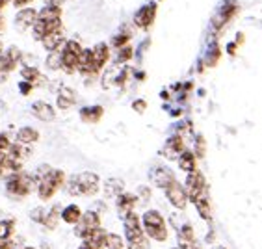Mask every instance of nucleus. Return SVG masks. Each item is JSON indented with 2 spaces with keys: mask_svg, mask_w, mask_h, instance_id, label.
<instances>
[{
  "mask_svg": "<svg viewBox=\"0 0 262 249\" xmlns=\"http://www.w3.org/2000/svg\"><path fill=\"white\" fill-rule=\"evenodd\" d=\"M61 216V210H60V205H56L52 207L49 212H45V218H43V225H47L49 229H54L56 225H58V219Z\"/></svg>",
  "mask_w": 262,
  "mask_h": 249,
  "instance_id": "nucleus-26",
  "label": "nucleus"
},
{
  "mask_svg": "<svg viewBox=\"0 0 262 249\" xmlns=\"http://www.w3.org/2000/svg\"><path fill=\"white\" fill-rule=\"evenodd\" d=\"M82 45L78 41L71 39L66 41V47H63V51H61V67H63V71L66 73H75L78 69V58L82 54Z\"/></svg>",
  "mask_w": 262,
  "mask_h": 249,
  "instance_id": "nucleus-6",
  "label": "nucleus"
},
{
  "mask_svg": "<svg viewBox=\"0 0 262 249\" xmlns=\"http://www.w3.org/2000/svg\"><path fill=\"white\" fill-rule=\"evenodd\" d=\"M49 4L58 6V8H61V4H63V0H49Z\"/></svg>",
  "mask_w": 262,
  "mask_h": 249,
  "instance_id": "nucleus-45",
  "label": "nucleus"
},
{
  "mask_svg": "<svg viewBox=\"0 0 262 249\" xmlns=\"http://www.w3.org/2000/svg\"><path fill=\"white\" fill-rule=\"evenodd\" d=\"M141 227H143V233L149 238L157 240V242H164L167 238V229L166 223H164V218L157 210H147L143 214V225Z\"/></svg>",
  "mask_w": 262,
  "mask_h": 249,
  "instance_id": "nucleus-2",
  "label": "nucleus"
},
{
  "mask_svg": "<svg viewBox=\"0 0 262 249\" xmlns=\"http://www.w3.org/2000/svg\"><path fill=\"white\" fill-rule=\"evenodd\" d=\"M80 209L76 207V205H69L67 209H63V212H61V218H63V221L69 225H76L78 221H80Z\"/></svg>",
  "mask_w": 262,
  "mask_h": 249,
  "instance_id": "nucleus-23",
  "label": "nucleus"
},
{
  "mask_svg": "<svg viewBox=\"0 0 262 249\" xmlns=\"http://www.w3.org/2000/svg\"><path fill=\"white\" fill-rule=\"evenodd\" d=\"M43 45H45L47 51H60V47L61 43H63V28H60V30H56V32H51V34H47L45 37H43Z\"/></svg>",
  "mask_w": 262,
  "mask_h": 249,
  "instance_id": "nucleus-15",
  "label": "nucleus"
},
{
  "mask_svg": "<svg viewBox=\"0 0 262 249\" xmlns=\"http://www.w3.org/2000/svg\"><path fill=\"white\" fill-rule=\"evenodd\" d=\"M184 190L188 193V199H192L193 203H195L197 199H207V180L203 177V173H199L197 169L188 173Z\"/></svg>",
  "mask_w": 262,
  "mask_h": 249,
  "instance_id": "nucleus-7",
  "label": "nucleus"
},
{
  "mask_svg": "<svg viewBox=\"0 0 262 249\" xmlns=\"http://www.w3.org/2000/svg\"><path fill=\"white\" fill-rule=\"evenodd\" d=\"M179 238H181L182 242H193V240H195V234H193L192 225H184L181 229V233H179Z\"/></svg>",
  "mask_w": 262,
  "mask_h": 249,
  "instance_id": "nucleus-34",
  "label": "nucleus"
},
{
  "mask_svg": "<svg viewBox=\"0 0 262 249\" xmlns=\"http://www.w3.org/2000/svg\"><path fill=\"white\" fill-rule=\"evenodd\" d=\"M220 56H222V51H220V47L214 43V45L210 47V51H208V56H207V63L208 65H216L217 60H220Z\"/></svg>",
  "mask_w": 262,
  "mask_h": 249,
  "instance_id": "nucleus-33",
  "label": "nucleus"
},
{
  "mask_svg": "<svg viewBox=\"0 0 262 249\" xmlns=\"http://www.w3.org/2000/svg\"><path fill=\"white\" fill-rule=\"evenodd\" d=\"M32 218H34L35 221H41V223H43V218H45V210H43V209H37L34 214H32Z\"/></svg>",
  "mask_w": 262,
  "mask_h": 249,
  "instance_id": "nucleus-43",
  "label": "nucleus"
},
{
  "mask_svg": "<svg viewBox=\"0 0 262 249\" xmlns=\"http://www.w3.org/2000/svg\"><path fill=\"white\" fill-rule=\"evenodd\" d=\"M104 240H106V231H102L101 227H99V229H95L88 236L84 244L91 245L93 249H101V247H104Z\"/></svg>",
  "mask_w": 262,
  "mask_h": 249,
  "instance_id": "nucleus-22",
  "label": "nucleus"
},
{
  "mask_svg": "<svg viewBox=\"0 0 262 249\" xmlns=\"http://www.w3.org/2000/svg\"><path fill=\"white\" fill-rule=\"evenodd\" d=\"M11 147L10 143V138L6 136V134H0V151H4V153H8Z\"/></svg>",
  "mask_w": 262,
  "mask_h": 249,
  "instance_id": "nucleus-39",
  "label": "nucleus"
},
{
  "mask_svg": "<svg viewBox=\"0 0 262 249\" xmlns=\"http://www.w3.org/2000/svg\"><path fill=\"white\" fill-rule=\"evenodd\" d=\"M108 58H110V51H108V45H106V43H99V45L91 51V60H93V67H95L97 73L106 65Z\"/></svg>",
  "mask_w": 262,
  "mask_h": 249,
  "instance_id": "nucleus-12",
  "label": "nucleus"
},
{
  "mask_svg": "<svg viewBox=\"0 0 262 249\" xmlns=\"http://www.w3.org/2000/svg\"><path fill=\"white\" fill-rule=\"evenodd\" d=\"M47 65H49V69H60L61 67V52L60 51L51 52V56L47 58Z\"/></svg>",
  "mask_w": 262,
  "mask_h": 249,
  "instance_id": "nucleus-32",
  "label": "nucleus"
},
{
  "mask_svg": "<svg viewBox=\"0 0 262 249\" xmlns=\"http://www.w3.org/2000/svg\"><path fill=\"white\" fill-rule=\"evenodd\" d=\"M19 87H20V92H23V95H28V93L32 92V87H34V86H32L30 82H20Z\"/></svg>",
  "mask_w": 262,
  "mask_h": 249,
  "instance_id": "nucleus-42",
  "label": "nucleus"
},
{
  "mask_svg": "<svg viewBox=\"0 0 262 249\" xmlns=\"http://www.w3.org/2000/svg\"><path fill=\"white\" fill-rule=\"evenodd\" d=\"M17 26L19 28H28V26H34L35 22H37V11L32 10V8H26V10H20L19 13H17V19H15Z\"/></svg>",
  "mask_w": 262,
  "mask_h": 249,
  "instance_id": "nucleus-14",
  "label": "nucleus"
},
{
  "mask_svg": "<svg viewBox=\"0 0 262 249\" xmlns=\"http://www.w3.org/2000/svg\"><path fill=\"white\" fill-rule=\"evenodd\" d=\"M195 153H197V156H203V154H205V140H203V136L195 138Z\"/></svg>",
  "mask_w": 262,
  "mask_h": 249,
  "instance_id": "nucleus-38",
  "label": "nucleus"
},
{
  "mask_svg": "<svg viewBox=\"0 0 262 249\" xmlns=\"http://www.w3.org/2000/svg\"><path fill=\"white\" fill-rule=\"evenodd\" d=\"M123 186H125V184H123L121 178H110V180L106 183L104 190L108 195H117V197H119L123 193Z\"/></svg>",
  "mask_w": 262,
  "mask_h": 249,
  "instance_id": "nucleus-27",
  "label": "nucleus"
},
{
  "mask_svg": "<svg viewBox=\"0 0 262 249\" xmlns=\"http://www.w3.org/2000/svg\"><path fill=\"white\" fill-rule=\"evenodd\" d=\"M0 52H2V41H0Z\"/></svg>",
  "mask_w": 262,
  "mask_h": 249,
  "instance_id": "nucleus-51",
  "label": "nucleus"
},
{
  "mask_svg": "<svg viewBox=\"0 0 262 249\" xmlns=\"http://www.w3.org/2000/svg\"><path fill=\"white\" fill-rule=\"evenodd\" d=\"M80 117H82V121H86V123H97L102 117V108L101 106L82 108Z\"/></svg>",
  "mask_w": 262,
  "mask_h": 249,
  "instance_id": "nucleus-24",
  "label": "nucleus"
},
{
  "mask_svg": "<svg viewBox=\"0 0 262 249\" xmlns=\"http://www.w3.org/2000/svg\"><path fill=\"white\" fill-rule=\"evenodd\" d=\"M134 207H136V197L132 193H121L117 197V210L121 216H126V214L134 212Z\"/></svg>",
  "mask_w": 262,
  "mask_h": 249,
  "instance_id": "nucleus-17",
  "label": "nucleus"
},
{
  "mask_svg": "<svg viewBox=\"0 0 262 249\" xmlns=\"http://www.w3.org/2000/svg\"><path fill=\"white\" fill-rule=\"evenodd\" d=\"M132 58V47H123V49H119V52H117V63H123V61L130 60Z\"/></svg>",
  "mask_w": 262,
  "mask_h": 249,
  "instance_id": "nucleus-36",
  "label": "nucleus"
},
{
  "mask_svg": "<svg viewBox=\"0 0 262 249\" xmlns=\"http://www.w3.org/2000/svg\"><path fill=\"white\" fill-rule=\"evenodd\" d=\"M10 233H11V223H10V221L0 223V238H10Z\"/></svg>",
  "mask_w": 262,
  "mask_h": 249,
  "instance_id": "nucleus-37",
  "label": "nucleus"
},
{
  "mask_svg": "<svg viewBox=\"0 0 262 249\" xmlns=\"http://www.w3.org/2000/svg\"><path fill=\"white\" fill-rule=\"evenodd\" d=\"M6 54L11 58V60L15 61V63H19V60H20V51L17 49V47H11V49H8L6 51Z\"/></svg>",
  "mask_w": 262,
  "mask_h": 249,
  "instance_id": "nucleus-40",
  "label": "nucleus"
},
{
  "mask_svg": "<svg viewBox=\"0 0 262 249\" xmlns=\"http://www.w3.org/2000/svg\"><path fill=\"white\" fill-rule=\"evenodd\" d=\"M20 77L25 78V82H30L32 86H34L37 80H41V75L35 67H25V69L20 71Z\"/></svg>",
  "mask_w": 262,
  "mask_h": 249,
  "instance_id": "nucleus-28",
  "label": "nucleus"
},
{
  "mask_svg": "<svg viewBox=\"0 0 262 249\" xmlns=\"http://www.w3.org/2000/svg\"><path fill=\"white\" fill-rule=\"evenodd\" d=\"M132 108H134V110H136V112H140V114H143L145 112V108H147V102L145 101H134V104H132Z\"/></svg>",
  "mask_w": 262,
  "mask_h": 249,
  "instance_id": "nucleus-41",
  "label": "nucleus"
},
{
  "mask_svg": "<svg viewBox=\"0 0 262 249\" xmlns=\"http://www.w3.org/2000/svg\"><path fill=\"white\" fill-rule=\"evenodd\" d=\"M195 209H197V212H199V216H201L203 219H210L212 214H210V207H208L207 199H197Z\"/></svg>",
  "mask_w": 262,
  "mask_h": 249,
  "instance_id": "nucleus-31",
  "label": "nucleus"
},
{
  "mask_svg": "<svg viewBox=\"0 0 262 249\" xmlns=\"http://www.w3.org/2000/svg\"><path fill=\"white\" fill-rule=\"evenodd\" d=\"M151 178H152V183L157 184V186H160V188H164V190H166L171 183H175V180H177L175 175H173V173L169 171L167 168H157V169H152Z\"/></svg>",
  "mask_w": 262,
  "mask_h": 249,
  "instance_id": "nucleus-13",
  "label": "nucleus"
},
{
  "mask_svg": "<svg viewBox=\"0 0 262 249\" xmlns=\"http://www.w3.org/2000/svg\"><path fill=\"white\" fill-rule=\"evenodd\" d=\"M37 20L43 22H54V20H61V8L52 4H47L43 10L37 11Z\"/></svg>",
  "mask_w": 262,
  "mask_h": 249,
  "instance_id": "nucleus-16",
  "label": "nucleus"
},
{
  "mask_svg": "<svg viewBox=\"0 0 262 249\" xmlns=\"http://www.w3.org/2000/svg\"><path fill=\"white\" fill-rule=\"evenodd\" d=\"M179 166H181L182 171H186V173L195 171V168H197L195 154L190 153V151H184V153H182L181 156H179Z\"/></svg>",
  "mask_w": 262,
  "mask_h": 249,
  "instance_id": "nucleus-21",
  "label": "nucleus"
},
{
  "mask_svg": "<svg viewBox=\"0 0 262 249\" xmlns=\"http://www.w3.org/2000/svg\"><path fill=\"white\" fill-rule=\"evenodd\" d=\"M39 140V132L32 127H23L17 132V142L23 143V145H28V143H34Z\"/></svg>",
  "mask_w": 262,
  "mask_h": 249,
  "instance_id": "nucleus-20",
  "label": "nucleus"
},
{
  "mask_svg": "<svg viewBox=\"0 0 262 249\" xmlns=\"http://www.w3.org/2000/svg\"><path fill=\"white\" fill-rule=\"evenodd\" d=\"M104 245L108 249H123V238L119 234H106Z\"/></svg>",
  "mask_w": 262,
  "mask_h": 249,
  "instance_id": "nucleus-30",
  "label": "nucleus"
},
{
  "mask_svg": "<svg viewBox=\"0 0 262 249\" xmlns=\"http://www.w3.org/2000/svg\"><path fill=\"white\" fill-rule=\"evenodd\" d=\"M15 65H17V63L11 60L8 54H0V75H2V77H4L6 73L13 71V69H15Z\"/></svg>",
  "mask_w": 262,
  "mask_h": 249,
  "instance_id": "nucleus-29",
  "label": "nucleus"
},
{
  "mask_svg": "<svg viewBox=\"0 0 262 249\" xmlns=\"http://www.w3.org/2000/svg\"><path fill=\"white\" fill-rule=\"evenodd\" d=\"M6 154H8V153H4V151H0V166H2V164H4V160H6Z\"/></svg>",
  "mask_w": 262,
  "mask_h": 249,
  "instance_id": "nucleus-46",
  "label": "nucleus"
},
{
  "mask_svg": "<svg viewBox=\"0 0 262 249\" xmlns=\"http://www.w3.org/2000/svg\"><path fill=\"white\" fill-rule=\"evenodd\" d=\"M75 104V93L71 92L69 87H61L60 95H58V106L61 110H69Z\"/></svg>",
  "mask_w": 262,
  "mask_h": 249,
  "instance_id": "nucleus-25",
  "label": "nucleus"
},
{
  "mask_svg": "<svg viewBox=\"0 0 262 249\" xmlns=\"http://www.w3.org/2000/svg\"><path fill=\"white\" fill-rule=\"evenodd\" d=\"M32 112L41 121H52L54 119V108L51 104H47V102H35L34 106H32Z\"/></svg>",
  "mask_w": 262,
  "mask_h": 249,
  "instance_id": "nucleus-19",
  "label": "nucleus"
},
{
  "mask_svg": "<svg viewBox=\"0 0 262 249\" xmlns=\"http://www.w3.org/2000/svg\"><path fill=\"white\" fill-rule=\"evenodd\" d=\"M66 180V175L60 169H51L47 173V177L39 178L37 180V190H39V197L41 199H49L54 195V192L60 188Z\"/></svg>",
  "mask_w": 262,
  "mask_h": 249,
  "instance_id": "nucleus-4",
  "label": "nucleus"
},
{
  "mask_svg": "<svg viewBox=\"0 0 262 249\" xmlns=\"http://www.w3.org/2000/svg\"><path fill=\"white\" fill-rule=\"evenodd\" d=\"M80 249H93V247H91V245H88V244H84V245H82Z\"/></svg>",
  "mask_w": 262,
  "mask_h": 249,
  "instance_id": "nucleus-50",
  "label": "nucleus"
},
{
  "mask_svg": "<svg viewBox=\"0 0 262 249\" xmlns=\"http://www.w3.org/2000/svg\"><path fill=\"white\" fill-rule=\"evenodd\" d=\"M155 15H157V4L151 2V4H145L143 8L136 11V15H134V22L136 26L140 28H149L152 25V20H155Z\"/></svg>",
  "mask_w": 262,
  "mask_h": 249,
  "instance_id": "nucleus-11",
  "label": "nucleus"
},
{
  "mask_svg": "<svg viewBox=\"0 0 262 249\" xmlns=\"http://www.w3.org/2000/svg\"><path fill=\"white\" fill-rule=\"evenodd\" d=\"M32 0H13V6L15 8H25L26 4H30Z\"/></svg>",
  "mask_w": 262,
  "mask_h": 249,
  "instance_id": "nucleus-44",
  "label": "nucleus"
},
{
  "mask_svg": "<svg viewBox=\"0 0 262 249\" xmlns=\"http://www.w3.org/2000/svg\"><path fill=\"white\" fill-rule=\"evenodd\" d=\"M236 13H238V4L234 2V0L223 2L222 10L217 11L216 15H214V19H212V26H214V28H222V26L227 25L229 20L236 15Z\"/></svg>",
  "mask_w": 262,
  "mask_h": 249,
  "instance_id": "nucleus-9",
  "label": "nucleus"
},
{
  "mask_svg": "<svg viewBox=\"0 0 262 249\" xmlns=\"http://www.w3.org/2000/svg\"><path fill=\"white\" fill-rule=\"evenodd\" d=\"M95 229H99V214L88 210V212L82 214L80 221L76 223V234H78L80 238L86 240Z\"/></svg>",
  "mask_w": 262,
  "mask_h": 249,
  "instance_id": "nucleus-8",
  "label": "nucleus"
},
{
  "mask_svg": "<svg viewBox=\"0 0 262 249\" xmlns=\"http://www.w3.org/2000/svg\"><path fill=\"white\" fill-rule=\"evenodd\" d=\"M166 195L169 199V203L175 207V209H184L188 203V193L184 190V186H181V183H171L169 186L166 188Z\"/></svg>",
  "mask_w": 262,
  "mask_h": 249,
  "instance_id": "nucleus-10",
  "label": "nucleus"
},
{
  "mask_svg": "<svg viewBox=\"0 0 262 249\" xmlns=\"http://www.w3.org/2000/svg\"><path fill=\"white\" fill-rule=\"evenodd\" d=\"M125 236L130 249H149V240L143 233V227H141L136 212L125 216Z\"/></svg>",
  "mask_w": 262,
  "mask_h": 249,
  "instance_id": "nucleus-1",
  "label": "nucleus"
},
{
  "mask_svg": "<svg viewBox=\"0 0 262 249\" xmlns=\"http://www.w3.org/2000/svg\"><path fill=\"white\" fill-rule=\"evenodd\" d=\"M130 39V34L128 32H123V34H117L114 39H112V45L116 47V49H123V47H126V41Z\"/></svg>",
  "mask_w": 262,
  "mask_h": 249,
  "instance_id": "nucleus-35",
  "label": "nucleus"
},
{
  "mask_svg": "<svg viewBox=\"0 0 262 249\" xmlns=\"http://www.w3.org/2000/svg\"><path fill=\"white\" fill-rule=\"evenodd\" d=\"M182 153H184V142H182V138L181 136H171L166 143L164 154H167L169 158H173V156H181Z\"/></svg>",
  "mask_w": 262,
  "mask_h": 249,
  "instance_id": "nucleus-18",
  "label": "nucleus"
},
{
  "mask_svg": "<svg viewBox=\"0 0 262 249\" xmlns=\"http://www.w3.org/2000/svg\"><path fill=\"white\" fill-rule=\"evenodd\" d=\"M32 186H34V177L26 175V173H13V175H10L8 183H6L8 193L13 195V197H25V195H28Z\"/></svg>",
  "mask_w": 262,
  "mask_h": 249,
  "instance_id": "nucleus-5",
  "label": "nucleus"
},
{
  "mask_svg": "<svg viewBox=\"0 0 262 249\" xmlns=\"http://www.w3.org/2000/svg\"><path fill=\"white\" fill-rule=\"evenodd\" d=\"M4 30V19H2V17H0V32Z\"/></svg>",
  "mask_w": 262,
  "mask_h": 249,
  "instance_id": "nucleus-49",
  "label": "nucleus"
},
{
  "mask_svg": "<svg viewBox=\"0 0 262 249\" xmlns=\"http://www.w3.org/2000/svg\"><path fill=\"white\" fill-rule=\"evenodd\" d=\"M234 49H236V45L231 43V45H229V54H234Z\"/></svg>",
  "mask_w": 262,
  "mask_h": 249,
  "instance_id": "nucleus-47",
  "label": "nucleus"
},
{
  "mask_svg": "<svg viewBox=\"0 0 262 249\" xmlns=\"http://www.w3.org/2000/svg\"><path fill=\"white\" fill-rule=\"evenodd\" d=\"M8 2H13V0H0V10H2V8L8 4Z\"/></svg>",
  "mask_w": 262,
  "mask_h": 249,
  "instance_id": "nucleus-48",
  "label": "nucleus"
},
{
  "mask_svg": "<svg viewBox=\"0 0 262 249\" xmlns=\"http://www.w3.org/2000/svg\"><path fill=\"white\" fill-rule=\"evenodd\" d=\"M71 195H93L99 190V177L95 173H82L78 177H73L67 184Z\"/></svg>",
  "mask_w": 262,
  "mask_h": 249,
  "instance_id": "nucleus-3",
  "label": "nucleus"
}]
</instances>
